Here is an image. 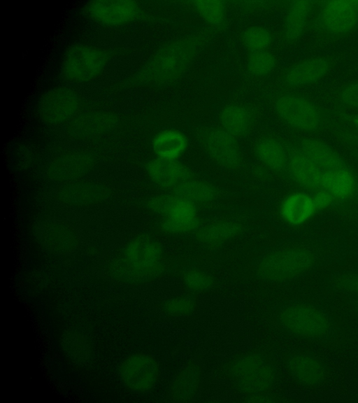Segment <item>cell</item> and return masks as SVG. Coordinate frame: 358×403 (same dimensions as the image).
<instances>
[{
    "label": "cell",
    "mask_w": 358,
    "mask_h": 403,
    "mask_svg": "<svg viewBox=\"0 0 358 403\" xmlns=\"http://www.w3.org/2000/svg\"><path fill=\"white\" fill-rule=\"evenodd\" d=\"M315 3L310 0H296L290 3L285 22V34L289 40L296 39L301 35L310 11Z\"/></svg>",
    "instance_id": "cell-17"
},
{
    "label": "cell",
    "mask_w": 358,
    "mask_h": 403,
    "mask_svg": "<svg viewBox=\"0 0 358 403\" xmlns=\"http://www.w3.org/2000/svg\"><path fill=\"white\" fill-rule=\"evenodd\" d=\"M240 231V227L234 222H220L201 229L199 237L204 242L215 243L231 239L238 235Z\"/></svg>",
    "instance_id": "cell-22"
},
{
    "label": "cell",
    "mask_w": 358,
    "mask_h": 403,
    "mask_svg": "<svg viewBox=\"0 0 358 403\" xmlns=\"http://www.w3.org/2000/svg\"><path fill=\"white\" fill-rule=\"evenodd\" d=\"M352 122L358 132V114H356L355 116L352 117Z\"/></svg>",
    "instance_id": "cell-32"
},
{
    "label": "cell",
    "mask_w": 358,
    "mask_h": 403,
    "mask_svg": "<svg viewBox=\"0 0 358 403\" xmlns=\"http://www.w3.org/2000/svg\"><path fill=\"white\" fill-rule=\"evenodd\" d=\"M194 8L208 23L219 26L224 17V2L217 0H199L192 1Z\"/></svg>",
    "instance_id": "cell-24"
},
{
    "label": "cell",
    "mask_w": 358,
    "mask_h": 403,
    "mask_svg": "<svg viewBox=\"0 0 358 403\" xmlns=\"http://www.w3.org/2000/svg\"><path fill=\"white\" fill-rule=\"evenodd\" d=\"M329 69L328 62L322 58L310 59L293 66L286 75V82L291 86H301L315 83Z\"/></svg>",
    "instance_id": "cell-13"
},
{
    "label": "cell",
    "mask_w": 358,
    "mask_h": 403,
    "mask_svg": "<svg viewBox=\"0 0 358 403\" xmlns=\"http://www.w3.org/2000/svg\"><path fill=\"white\" fill-rule=\"evenodd\" d=\"M310 194L318 211L326 210L338 203L332 195L325 190H318Z\"/></svg>",
    "instance_id": "cell-29"
},
{
    "label": "cell",
    "mask_w": 358,
    "mask_h": 403,
    "mask_svg": "<svg viewBox=\"0 0 358 403\" xmlns=\"http://www.w3.org/2000/svg\"><path fill=\"white\" fill-rule=\"evenodd\" d=\"M243 41L248 48L254 51L264 50L269 46L271 36L266 29L259 26H253L245 31Z\"/></svg>",
    "instance_id": "cell-25"
},
{
    "label": "cell",
    "mask_w": 358,
    "mask_h": 403,
    "mask_svg": "<svg viewBox=\"0 0 358 403\" xmlns=\"http://www.w3.org/2000/svg\"><path fill=\"white\" fill-rule=\"evenodd\" d=\"M119 375L122 383L136 392H146L157 383L159 366L156 360L148 354L136 353L126 357L119 366Z\"/></svg>",
    "instance_id": "cell-4"
},
{
    "label": "cell",
    "mask_w": 358,
    "mask_h": 403,
    "mask_svg": "<svg viewBox=\"0 0 358 403\" xmlns=\"http://www.w3.org/2000/svg\"><path fill=\"white\" fill-rule=\"evenodd\" d=\"M279 116L290 126L304 132L315 130L321 122L318 109L307 99L285 95L275 104Z\"/></svg>",
    "instance_id": "cell-7"
},
{
    "label": "cell",
    "mask_w": 358,
    "mask_h": 403,
    "mask_svg": "<svg viewBox=\"0 0 358 403\" xmlns=\"http://www.w3.org/2000/svg\"><path fill=\"white\" fill-rule=\"evenodd\" d=\"M248 69L256 76L268 73L275 66V59L265 50L253 51L248 59Z\"/></svg>",
    "instance_id": "cell-26"
},
{
    "label": "cell",
    "mask_w": 358,
    "mask_h": 403,
    "mask_svg": "<svg viewBox=\"0 0 358 403\" xmlns=\"http://www.w3.org/2000/svg\"><path fill=\"white\" fill-rule=\"evenodd\" d=\"M152 147L159 158L176 160L185 151L187 139L178 130L166 129L155 136Z\"/></svg>",
    "instance_id": "cell-14"
},
{
    "label": "cell",
    "mask_w": 358,
    "mask_h": 403,
    "mask_svg": "<svg viewBox=\"0 0 358 403\" xmlns=\"http://www.w3.org/2000/svg\"><path fill=\"white\" fill-rule=\"evenodd\" d=\"M317 212L312 195L305 190L289 194L282 199L279 208L282 220L294 227L306 224Z\"/></svg>",
    "instance_id": "cell-9"
},
{
    "label": "cell",
    "mask_w": 358,
    "mask_h": 403,
    "mask_svg": "<svg viewBox=\"0 0 358 403\" xmlns=\"http://www.w3.org/2000/svg\"><path fill=\"white\" fill-rule=\"evenodd\" d=\"M352 286H353V288H355V290L358 292V279L355 280V281L353 282V285H352Z\"/></svg>",
    "instance_id": "cell-33"
},
{
    "label": "cell",
    "mask_w": 358,
    "mask_h": 403,
    "mask_svg": "<svg viewBox=\"0 0 358 403\" xmlns=\"http://www.w3.org/2000/svg\"><path fill=\"white\" fill-rule=\"evenodd\" d=\"M207 150L213 160L222 167L233 168L240 162V153L233 135L224 129L210 132L206 139Z\"/></svg>",
    "instance_id": "cell-11"
},
{
    "label": "cell",
    "mask_w": 358,
    "mask_h": 403,
    "mask_svg": "<svg viewBox=\"0 0 358 403\" xmlns=\"http://www.w3.org/2000/svg\"><path fill=\"white\" fill-rule=\"evenodd\" d=\"M315 23L330 34H341L352 30L358 23V0L323 1Z\"/></svg>",
    "instance_id": "cell-6"
},
{
    "label": "cell",
    "mask_w": 358,
    "mask_h": 403,
    "mask_svg": "<svg viewBox=\"0 0 358 403\" xmlns=\"http://www.w3.org/2000/svg\"><path fill=\"white\" fill-rule=\"evenodd\" d=\"M313 264V256L303 248H288L272 252L258 264L260 274L270 279H287L303 274Z\"/></svg>",
    "instance_id": "cell-3"
},
{
    "label": "cell",
    "mask_w": 358,
    "mask_h": 403,
    "mask_svg": "<svg viewBox=\"0 0 358 403\" xmlns=\"http://www.w3.org/2000/svg\"><path fill=\"white\" fill-rule=\"evenodd\" d=\"M292 370L296 378L307 385H315L323 376V368L315 359L308 357L296 358L292 364Z\"/></svg>",
    "instance_id": "cell-21"
},
{
    "label": "cell",
    "mask_w": 358,
    "mask_h": 403,
    "mask_svg": "<svg viewBox=\"0 0 358 403\" xmlns=\"http://www.w3.org/2000/svg\"><path fill=\"white\" fill-rule=\"evenodd\" d=\"M255 153L265 166L274 171H282L287 167L289 154L275 139L264 138L259 141L255 146Z\"/></svg>",
    "instance_id": "cell-15"
},
{
    "label": "cell",
    "mask_w": 358,
    "mask_h": 403,
    "mask_svg": "<svg viewBox=\"0 0 358 403\" xmlns=\"http://www.w3.org/2000/svg\"><path fill=\"white\" fill-rule=\"evenodd\" d=\"M148 169L152 180L166 188H176L191 178L187 167L176 160L158 157L149 163Z\"/></svg>",
    "instance_id": "cell-12"
},
{
    "label": "cell",
    "mask_w": 358,
    "mask_h": 403,
    "mask_svg": "<svg viewBox=\"0 0 358 403\" xmlns=\"http://www.w3.org/2000/svg\"><path fill=\"white\" fill-rule=\"evenodd\" d=\"M341 98L345 104L358 108V83L345 87L341 92Z\"/></svg>",
    "instance_id": "cell-30"
},
{
    "label": "cell",
    "mask_w": 358,
    "mask_h": 403,
    "mask_svg": "<svg viewBox=\"0 0 358 403\" xmlns=\"http://www.w3.org/2000/svg\"><path fill=\"white\" fill-rule=\"evenodd\" d=\"M186 55L178 47H173L165 51L161 58L162 70L167 74L178 73L186 62Z\"/></svg>",
    "instance_id": "cell-27"
},
{
    "label": "cell",
    "mask_w": 358,
    "mask_h": 403,
    "mask_svg": "<svg viewBox=\"0 0 358 403\" xmlns=\"http://www.w3.org/2000/svg\"><path fill=\"white\" fill-rule=\"evenodd\" d=\"M199 381L200 372L195 366L184 369L173 385L176 398H188L195 392Z\"/></svg>",
    "instance_id": "cell-23"
},
{
    "label": "cell",
    "mask_w": 358,
    "mask_h": 403,
    "mask_svg": "<svg viewBox=\"0 0 358 403\" xmlns=\"http://www.w3.org/2000/svg\"><path fill=\"white\" fill-rule=\"evenodd\" d=\"M174 195L194 204H203L212 201L215 197L214 190L206 183L187 180L174 188Z\"/></svg>",
    "instance_id": "cell-18"
},
{
    "label": "cell",
    "mask_w": 358,
    "mask_h": 403,
    "mask_svg": "<svg viewBox=\"0 0 358 403\" xmlns=\"http://www.w3.org/2000/svg\"><path fill=\"white\" fill-rule=\"evenodd\" d=\"M280 319L291 333L307 338L320 337L329 330V322L324 315L306 305L287 306L280 313Z\"/></svg>",
    "instance_id": "cell-5"
},
{
    "label": "cell",
    "mask_w": 358,
    "mask_h": 403,
    "mask_svg": "<svg viewBox=\"0 0 358 403\" xmlns=\"http://www.w3.org/2000/svg\"><path fill=\"white\" fill-rule=\"evenodd\" d=\"M220 121L225 131L231 135H238L248 128L250 115L245 108L241 106L229 105L222 110Z\"/></svg>",
    "instance_id": "cell-19"
},
{
    "label": "cell",
    "mask_w": 358,
    "mask_h": 403,
    "mask_svg": "<svg viewBox=\"0 0 358 403\" xmlns=\"http://www.w3.org/2000/svg\"><path fill=\"white\" fill-rule=\"evenodd\" d=\"M88 10L101 22L119 24L132 20L138 13V6L131 1H96L90 3Z\"/></svg>",
    "instance_id": "cell-10"
},
{
    "label": "cell",
    "mask_w": 358,
    "mask_h": 403,
    "mask_svg": "<svg viewBox=\"0 0 358 403\" xmlns=\"http://www.w3.org/2000/svg\"><path fill=\"white\" fill-rule=\"evenodd\" d=\"M299 148L314 164L318 190L329 192L338 202L358 197V177L337 152L324 142L313 139L303 140Z\"/></svg>",
    "instance_id": "cell-1"
},
{
    "label": "cell",
    "mask_w": 358,
    "mask_h": 403,
    "mask_svg": "<svg viewBox=\"0 0 358 403\" xmlns=\"http://www.w3.org/2000/svg\"><path fill=\"white\" fill-rule=\"evenodd\" d=\"M64 342L68 350L76 359L88 358L90 347L83 335L76 332L69 333L65 337Z\"/></svg>",
    "instance_id": "cell-28"
},
{
    "label": "cell",
    "mask_w": 358,
    "mask_h": 403,
    "mask_svg": "<svg viewBox=\"0 0 358 403\" xmlns=\"http://www.w3.org/2000/svg\"><path fill=\"white\" fill-rule=\"evenodd\" d=\"M164 229L173 234H182L196 229L199 224L195 204L173 195L167 197L162 206Z\"/></svg>",
    "instance_id": "cell-8"
},
{
    "label": "cell",
    "mask_w": 358,
    "mask_h": 403,
    "mask_svg": "<svg viewBox=\"0 0 358 403\" xmlns=\"http://www.w3.org/2000/svg\"><path fill=\"white\" fill-rule=\"evenodd\" d=\"M76 95L68 89L58 88L44 95L40 111L48 115H64L73 112L76 108Z\"/></svg>",
    "instance_id": "cell-16"
},
{
    "label": "cell",
    "mask_w": 358,
    "mask_h": 403,
    "mask_svg": "<svg viewBox=\"0 0 358 403\" xmlns=\"http://www.w3.org/2000/svg\"><path fill=\"white\" fill-rule=\"evenodd\" d=\"M132 248L131 258L138 268L150 269L159 264L162 250L153 241L143 240L136 243Z\"/></svg>",
    "instance_id": "cell-20"
},
{
    "label": "cell",
    "mask_w": 358,
    "mask_h": 403,
    "mask_svg": "<svg viewBox=\"0 0 358 403\" xmlns=\"http://www.w3.org/2000/svg\"><path fill=\"white\" fill-rule=\"evenodd\" d=\"M106 59L99 48L77 43L69 47L62 58L61 73L71 82H85L96 78L103 70Z\"/></svg>",
    "instance_id": "cell-2"
},
{
    "label": "cell",
    "mask_w": 358,
    "mask_h": 403,
    "mask_svg": "<svg viewBox=\"0 0 358 403\" xmlns=\"http://www.w3.org/2000/svg\"><path fill=\"white\" fill-rule=\"evenodd\" d=\"M185 281L188 286L195 289L204 288L208 283L206 276L199 271L188 272Z\"/></svg>",
    "instance_id": "cell-31"
}]
</instances>
